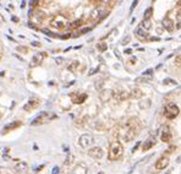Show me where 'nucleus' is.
Instances as JSON below:
<instances>
[{
    "instance_id": "f257e3e1",
    "label": "nucleus",
    "mask_w": 181,
    "mask_h": 174,
    "mask_svg": "<svg viewBox=\"0 0 181 174\" xmlns=\"http://www.w3.org/2000/svg\"><path fill=\"white\" fill-rule=\"evenodd\" d=\"M139 130H141L139 120L137 118H131V119H128L126 121L125 127L121 130V137L124 139V141L130 142L139 134Z\"/></svg>"
},
{
    "instance_id": "f03ea898",
    "label": "nucleus",
    "mask_w": 181,
    "mask_h": 174,
    "mask_svg": "<svg viewBox=\"0 0 181 174\" xmlns=\"http://www.w3.org/2000/svg\"><path fill=\"white\" fill-rule=\"evenodd\" d=\"M124 153V147L119 141L111 142V145L109 147V153H108V158L109 161H117L119 158L122 156Z\"/></svg>"
},
{
    "instance_id": "7ed1b4c3",
    "label": "nucleus",
    "mask_w": 181,
    "mask_h": 174,
    "mask_svg": "<svg viewBox=\"0 0 181 174\" xmlns=\"http://www.w3.org/2000/svg\"><path fill=\"white\" fill-rule=\"evenodd\" d=\"M66 25H68V18L64 15H55L50 20V26L56 29H63L64 27H66Z\"/></svg>"
},
{
    "instance_id": "20e7f679",
    "label": "nucleus",
    "mask_w": 181,
    "mask_h": 174,
    "mask_svg": "<svg viewBox=\"0 0 181 174\" xmlns=\"http://www.w3.org/2000/svg\"><path fill=\"white\" fill-rule=\"evenodd\" d=\"M179 114H180V108H179L176 104L169 103L167 107H165L164 115H165V118H167V119L173 120V119H175V118H176Z\"/></svg>"
},
{
    "instance_id": "39448f33",
    "label": "nucleus",
    "mask_w": 181,
    "mask_h": 174,
    "mask_svg": "<svg viewBox=\"0 0 181 174\" xmlns=\"http://www.w3.org/2000/svg\"><path fill=\"white\" fill-rule=\"evenodd\" d=\"M28 16H29V20H31V22H28V26L33 27V23L34 25H40L44 21L45 14L43 11H36V12H29Z\"/></svg>"
},
{
    "instance_id": "423d86ee",
    "label": "nucleus",
    "mask_w": 181,
    "mask_h": 174,
    "mask_svg": "<svg viewBox=\"0 0 181 174\" xmlns=\"http://www.w3.org/2000/svg\"><path fill=\"white\" fill-rule=\"evenodd\" d=\"M54 118H56V116L55 115H50L49 112H42V113H40L37 118H34L31 124H32V125H40V124H44V123L49 121L50 119H54Z\"/></svg>"
},
{
    "instance_id": "0eeeda50",
    "label": "nucleus",
    "mask_w": 181,
    "mask_h": 174,
    "mask_svg": "<svg viewBox=\"0 0 181 174\" xmlns=\"http://www.w3.org/2000/svg\"><path fill=\"white\" fill-rule=\"evenodd\" d=\"M79 144L82 148H89L93 144H94V137H93L91 134H83V135L80 136Z\"/></svg>"
},
{
    "instance_id": "6e6552de",
    "label": "nucleus",
    "mask_w": 181,
    "mask_h": 174,
    "mask_svg": "<svg viewBox=\"0 0 181 174\" xmlns=\"http://www.w3.org/2000/svg\"><path fill=\"white\" fill-rule=\"evenodd\" d=\"M173 139V134H171V129L169 125H164L160 131V140L163 142H170Z\"/></svg>"
},
{
    "instance_id": "1a4fd4ad",
    "label": "nucleus",
    "mask_w": 181,
    "mask_h": 174,
    "mask_svg": "<svg viewBox=\"0 0 181 174\" xmlns=\"http://www.w3.org/2000/svg\"><path fill=\"white\" fill-rule=\"evenodd\" d=\"M107 15H108V11L107 10H103V9H96V10H93L92 14H91V18L92 20H94V21H102L104 17H107Z\"/></svg>"
},
{
    "instance_id": "9d476101",
    "label": "nucleus",
    "mask_w": 181,
    "mask_h": 174,
    "mask_svg": "<svg viewBox=\"0 0 181 174\" xmlns=\"http://www.w3.org/2000/svg\"><path fill=\"white\" fill-rule=\"evenodd\" d=\"M88 155L94 158V160H100V158L103 157V155H104V152H103V148L99 147V146H96V147H91L88 150Z\"/></svg>"
},
{
    "instance_id": "9b49d317",
    "label": "nucleus",
    "mask_w": 181,
    "mask_h": 174,
    "mask_svg": "<svg viewBox=\"0 0 181 174\" xmlns=\"http://www.w3.org/2000/svg\"><path fill=\"white\" fill-rule=\"evenodd\" d=\"M71 101L76 104H82L83 102L87 99V93H79V92H75V93H71Z\"/></svg>"
},
{
    "instance_id": "f8f14e48",
    "label": "nucleus",
    "mask_w": 181,
    "mask_h": 174,
    "mask_svg": "<svg viewBox=\"0 0 181 174\" xmlns=\"http://www.w3.org/2000/svg\"><path fill=\"white\" fill-rule=\"evenodd\" d=\"M21 125H22V121H20V120L11 121L10 124H8V125L4 126V129H3V135L8 134L9 131H12V130H15V129H17V127H20Z\"/></svg>"
},
{
    "instance_id": "ddd939ff",
    "label": "nucleus",
    "mask_w": 181,
    "mask_h": 174,
    "mask_svg": "<svg viewBox=\"0 0 181 174\" xmlns=\"http://www.w3.org/2000/svg\"><path fill=\"white\" fill-rule=\"evenodd\" d=\"M169 158L167 156H163V157H160L159 160L156 162V168L158 171H162V169H165L168 166H169Z\"/></svg>"
},
{
    "instance_id": "4468645a",
    "label": "nucleus",
    "mask_w": 181,
    "mask_h": 174,
    "mask_svg": "<svg viewBox=\"0 0 181 174\" xmlns=\"http://www.w3.org/2000/svg\"><path fill=\"white\" fill-rule=\"evenodd\" d=\"M39 104H40V99H38V98H31V99L28 101V103L23 107V109L27 110V112H28V110H32V109L37 108Z\"/></svg>"
},
{
    "instance_id": "2eb2a0df",
    "label": "nucleus",
    "mask_w": 181,
    "mask_h": 174,
    "mask_svg": "<svg viewBox=\"0 0 181 174\" xmlns=\"http://www.w3.org/2000/svg\"><path fill=\"white\" fill-rule=\"evenodd\" d=\"M113 97L117 102H122V101H125L130 97V93H128L127 91H119V92H116V93H113Z\"/></svg>"
},
{
    "instance_id": "dca6fc26",
    "label": "nucleus",
    "mask_w": 181,
    "mask_h": 174,
    "mask_svg": "<svg viewBox=\"0 0 181 174\" xmlns=\"http://www.w3.org/2000/svg\"><path fill=\"white\" fill-rule=\"evenodd\" d=\"M162 25H163V27L168 31V32H173V31L175 29V25H174V22L169 17H164L163 21H162Z\"/></svg>"
},
{
    "instance_id": "f3484780",
    "label": "nucleus",
    "mask_w": 181,
    "mask_h": 174,
    "mask_svg": "<svg viewBox=\"0 0 181 174\" xmlns=\"http://www.w3.org/2000/svg\"><path fill=\"white\" fill-rule=\"evenodd\" d=\"M87 172H88V168L85 163H79L77 166H75L72 174H87Z\"/></svg>"
},
{
    "instance_id": "a211bd4d",
    "label": "nucleus",
    "mask_w": 181,
    "mask_h": 174,
    "mask_svg": "<svg viewBox=\"0 0 181 174\" xmlns=\"http://www.w3.org/2000/svg\"><path fill=\"white\" fill-rule=\"evenodd\" d=\"M113 97V91L111 90H103L99 93V98L102 102H108Z\"/></svg>"
},
{
    "instance_id": "6ab92c4d",
    "label": "nucleus",
    "mask_w": 181,
    "mask_h": 174,
    "mask_svg": "<svg viewBox=\"0 0 181 174\" xmlns=\"http://www.w3.org/2000/svg\"><path fill=\"white\" fill-rule=\"evenodd\" d=\"M44 58H45L44 53H36L33 55V58H32V64H31V66H36V65L40 64L44 60Z\"/></svg>"
},
{
    "instance_id": "aec40b11",
    "label": "nucleus",
    "mask_w": 181,
    "mask_h": 174,
    "mask_svg": "<svg viewBox=\"0 0 181 174\" xmlns=\"http://www.w3.org/2000/svg\"><path fill=\"white\" fill-rule=\"evenodd\" d=\"M135 34H136V37L139 40H147L149 38V33L148 32H144V31L142 28H139V27L135 29Z\"/></svg>"
},
{
    "instance_id": "412c9836",
    "label": "nucleus",
    "mask_w": 181,
    "mask_h": 174,
    "mask_svg": "<svg viewBox=\"0 0 181 174\" xmlns=\"http://www.w3.org/2000/svg\"><path fill=\"white\" fill-rule=\"evenodd\" d=\"M156 145V141H154V139H149L147 140L146 142H143V145H142V151H148V150H151V148Z\"/></svg>"
},
{
    "instance_id": "4be33fe9",
    "label": "nucleus",
    "mask_w": 181,
    "mask_h": 174,
    "mask_svg": "<svg viewBox=\"0 0 181 174\" xmlns=\"http://www.w3.org/2000/svg\"><path fill=\"white\" fill-rule=\"evenodd\" d=\"M152 26H153V25L151 22V20H143V21L141 22V27H139V28H142L144 32H148V31L152 28Z\"/></svg>"
},
{
    "instance_id": "5701e85b",
    "label": "nucleus",
    "mask_w": 181,
    "mask_h": 174,
    "mask_svg": "<svg viewBox=\"0 0 181 174\" xmlns=\"http://www.w3.org/2000/svg\"><path fill=\"white\" fill-rule=\"evenodd\" d=\"M79 68H80V61L74 60V61H71V64L68 66V70L70 73H76V71L79 70Z\"/></svg>"
},
{
    "instance_id": "b1692460",
    "label": "nucleus",
    "mask_w": 181,
    "mask_h": 174,
    "mask_svg": "<svg viewBox=\"0 0 181 174\" xmlns=\"http://www.w3.org/2000/svg\"><path fill=\"white\" fill-rule=\"evenodd\" d=\"M82 25H83V20H81V18H79V20H75L72 23H70L69 25V27L71 28V29H75V28H79V27H81Z\"/></svg>"
},
{
    "instance_id": "393cba45",
    "label": "nucleus",
    "mask_w": 181,
    "mask_h": 174,
    "mask_svg": "<svg viewBox=\"0 0 181 174\" xmlns=\"http://www.w3.org/2000/svg\"><path fill=\"white\" fill-rule=\"evenodd\" d=\"M130 96L132 97V98H141V97L143 96V93H142V91L139 90V88H133V90L131 91Z\"/></svg>"
},
{
    "instance_id": "a878e982",
    "label": "nucleus",
    "mask_w": 181,
    "mask_h": 174,
    "mask_svg": "<svg viewBox=\"0 0 181 174\" xmlns=\"http://www.w3.org/2000/svg\"><path fill=\"white\" fill-rule=\"evenodd\" d=\"M151 99H146V101H142V102H138V105H139V108L141 109H147V108H149L151 107Z\"/></svg>"
},
{
    "instance_id": "bb28decb",
    "label": "nucleus",
    "mask_w": 181,
    "mask_h": 174,
    "mask_svg": "<svg viewBox=\"0 0 181 174\" xmlns=\"http://www.w3.org/2000/svg\"><path fill=\"white\" fill-rule=\"evenodd\" d=\"M152 14H153V8L152 6H149L146 11H144V15H143V20H149L152 16Z\"/></svg>"
},
{
    "instance_id": "cd10ccee",
    "label": "nucleus",
    "mask_w": 181,
    "mask_h": 174,
    "mask_svg": "<svg viewBox=\"0 0 181 174\" xmlns=\"http://www.w3.org/2000/svg\"><path fill=\"white\" fill-rule=\"evenodd\" d=\"M97 48H98V50H100V52H105L108 49V43H105V42L97 43Z\"/></svg>"
},
{
    "instance_id": "c85d7f7f",
    "label": "nucleus",
    "mask_w": 181,
    "mask_h": 174,
    "mask_svg": "<svg viewBox=\"0 0 181 174\" xmlns=\"http://www.w3.org/2000/svg\"><path fill=\"white\" fill-rule=\"evenodd\" d=\"M16 50H17V52H20V53H23V54L28 53V48L27 47H22V45H18V47L16 48Z\"/></svg>"
},
{
    "instance_id": "c756f323",
    "label": "nucleus",
    "mask_w": 181,
    "mask_h": 174,
    "mask_svg": "<svg viewBox=\"0 0 181 174\" xmlns=\"http://www.w3.org/2000/svg\"><path fill=\"white\" fill-rule=\"evenodd\" d=\"M163 84L164 85H176L178 82L175 80H171V79H165L164 81H163Z\"/></svg>"
},
{
    "instance_id": "7c9ffc66",
    "label": "nucleus",
    "mask_w": 181,
    "mask_h": 174,
    "mask_svg": "<svg viewBox=\"0 0 181 174\" xmlns=\"http://www.w3.org/2000/svg\"><path fill=\"white\" fill-rule=\"evenodd\" d=\"M152 75H153V69H148V70H146L143 73V77H146V76H148V77H152Z\"/></svg>"
},
{
    "instance_id": "2f4dec72",
    "label": "nucleus",
    "mask_w": 181,
    "mask_h": 174,
    "mask_svg": "<svg viewBox=\"0 0 181 174\" xmlns=\"http://www.w3.org/2000/svg\"><path fill=\"white\" fill-rule=\"evenodd\" d=\"M130 40H131V37H130V36H125V37L122 38V40H121V44H122V45H126L128 42H130Z\"/></svg>"
},
{
    "instance_id": "473e14b6",
    "label": "nucleus",
    "mask_w": 181,
    "mask_h": 174,
    "mask_svg": "<svg viewBox=\"0 0 181 174\" xmlns=\"http://www.w3.org/2000/svg\"><path fill=\"white\" fill-rule=\"evenodd\" d=\"M92 31V27H86V28H83V29H81L80 31V33L77 34V36H82V34H85V33H87V32H91ZM76 37V36H75Z\"/></svg>"
},
{
    "instance_id": "72a5a7b5",
    "label": "nucleus",
    "mask_w": 181,
    "mask_h": 174,
    "mask_svg": "<svg viewBox=\"0 0 181 174\" xmlns=\"http://www.w3.org/2000/svg\"><path fill=\"white\" fill-rule=\"evenodd\" d=\"M43 33H44L45 36H50V37H59L58 34H54V33H51L50 31H48V29H43Z\"/></svg>"
},
{
    "instance_id": "f704fd0d",
    "label": "nucleus",
    "mask_w": 181,
    "mask_h": 174,
    "mask_svg": "<svg viewBox=\"0 0 181 174\" xmlns=\"http://www.w3.org/2000/svg\"><path fill=\"white\" fill-rule=\"evenodd\" d=\"M136 82H148V79L141 76V77H137V79H136Z\"/></svg>"
},
{
    "instance_id": "c9c22d12",
    "label": "nucleus",
    "mask_w": 181,
    "mask_h": 174,
    "mask_svg": "<svg viewBox=\"0 0 181 174\" xmlns=\"http://www.w3.org/2000/svg\"><path fill=\"white\" fill-rule=\"evenodd\" d=\"M175 63H176L178 68H180V66H181V57H180V54L176 57V59H175Z\"/></svg>"
},
{
    "instance_id": "e433bc0d",
    "label": "nucleus",
    "mask_w": 181,
    "mask_h": 174,
    "mask_svg": "<svg viewBox=\"0 0 181 174\" xmlns=\"http://www.w3.org/2000/svg\"><path fill=\"white\" fill-rule=\"evenodd\" d=\"M37 4H39V0H34V1H29V6H31V8H34Z\"/></svg>"
},
{
    "instance_id": "4c0bfd02",
    "label": "nucleus",
    "mask_w": 181,
    "mask_h": 174,
    "mask_svg": "<svg viewBox=\"0 0 181 174\" xmlns=\"http://www.w3.org/2000/svg\"><path fill=\"white\" fill-rule=\"evenodd\" d=\"M137 4H138V1H137V0H135V1L132 3V5H131V9H130V12H132V11H133V9L136 8V5H137Z\"/></svg>"
},
{
    "instance_id": "58836bf2",
    "label": "nucleus",
    "mask_w": 181,
    "mask_h": 174,
    "mask_svg": "<svg viewBox=\"0 0 181 174\" xmlns=\"http://www.w3.org/2000/svg\"><path fill=\"white\" fill-rule=\"evenodd\" d=\"M60 169H59V167H54L53 168V171H51V174H59Z\"/></svg>"
},
{
    "instance_id": "ea45409f",
    "label": "nucleus",
    "mask_w": 181,
    "mask_h": 174,
    "mask_svg": "<svg viewBox=\"0 0 181 174\" xmlns=\"http://www.w3.org/2000/svg\"><path fill=\"white\" fill-rule=\"evenodd\" d=\"M55 61H56V64L58 65H60V64H63L64 58H55Z\"/></svg>"
},
{
    "instance_id": "a19ab883",
    "label": "nucleus",
    "mask_w": 181,
    "mask_h": 174,
    "mask_svg": "<svg viewBox=\"0 0 181 174\" xmlns=\"http://www.w3.org/2000/svg\"><path fill=\"white\" fill-rule=\"evenodd\" d=\"M139 145H141V142H137V144L135 145V147H133V148H132V153H133V152H136V151H137V148L139 147Z\"/></svg>"
},
{
    "instance_id": "79ce46f5",
    "label": "nucleus",
    "mask_w": 181,
    "mask_h": 174,
    "mask_svg": "<svg viewBox=\"0 0 181 174\" xmlns=\"http://www.w3.org/2000/svg\"><path fill=\"white\" fill-rule=\"evenodd\" d=\"M97 71H99V68H96L94 70H92V71H91V73H89L88 75H94V74L97 73Z\"/></svg>"
},
{
    "instance_id": "37998d69",
    "label": "nucleus",
    "mask_w": 181,
    "mask_h": 174,
    "mask_svg": "<svg viewBox=\"0 0 181 174\" xmlns=\"http://www.w3.org/2000/svg\"><path fill=\"white\" fill-rule=\"evenodd\" d=\"M32 45L33 47H40V43L39 42H32Z\"/></svg>"
},
{
    "instance_id": "c03bdc74",
    "label": "nucleus",
    "mask_w": 181,
    "mask_h": 174,
    "mask_svg": "<svg viewBox=\"0 0 181 174\" xmlns=\"http://www.w3.org/2000/svg\"><path fill=\"white\" fill-rule=\"evenodd\" d=\"M149 40H157V42H158V40H160V38L159 37H151V38H148Z\"/></svg>"
},
{
    "instance_id": "a18cd8bd",
    "label": "nucleus",
    "mask_w": 181,
    "mask_h": 174,
    "mask_svg": "<svg viewBox=\"0 0 181 174\" xmlns=\"http://www.w3.org/2000/svg\"><path fill=\"white\" fill-rule=\"evenodd\" d=\"M124 53L127 54V55H130V54L132 53V50H131V49H125V52H124Z\"/></svg>"
},
{
    "instance_id": "49530a36",
    "label": "nucleus",
    "mask_w": 181,
    "mask_h": 174,
    "mask_svg": "<svg viewBox=\"0 0 181 174\" xmlns=\"http://www.w3.org/2000/svg\"><path fill=\"white\" fill-rule=\"evenodd\" d=\"M5 22V18H4V16L1 14H0V23H4Z\"/></svg>"
},
{
    "instance_id": "de8ad7c7",
    "label": "nucleus",
    "mask_w": 181,
    "mask_h": 174,
    "mask_svg": "<svg viewBox=\"0 0 181 174\" xmlns=\"http://www.w3.org/2000/svg\"><path fill=\"white\" fill-rule=\"evenodd\" d=\"M135 61H136V58H132V59H131L130 61H128V63H130V64H132V65H133V64H135Z\"/></svg>"
},
{
    "instance_id": "09e8293b",
    "label": "nucleus",
    "mask_w": 181,
    "mask_h": 174,
    "mask_svg": "<svg viewBox=\"0 0 181 174\" xmlns=\"http://www.w3.org/2000/svg\"><path fill=\"white\" fill-rule=\"evenodd\" d=\"M12 21H15V22H18V18H17V17H12Z\"/></svg>"
},
{
    "instance_id": "8fccbe9b",
    "label": "nucleus",
    "mask_w": 181,
    "mask_h": 174,
    "mask_svg": "<svg viewBox=\"0 0 181 174\" xmlns=\"http://www.w3.org/2000/svg\"><path fill=\"white\" fill-rule=\"evenodd\" d=\"M25 5H26V1H22L21 3V8H25Z\"/></svg>"
},
{
    "instance_id": "3c124183",
    "label": "nucleus",
    "mask_w": 181,
    "mask_h": 174,
    "mask_svg": "<svg viewBox=\"0 0 181 174\" xmlns=\"http://www.w3.org/2000/svg\"><path fill=\"white\" fill-rule=\"evenodd\" d=\"M0 119H1V114H0Z\"/></svg>"
},
{
    "instance_id": "603ef678",
    "label": "nucleus",
    "mask_w": 181,
    "mask_h": 174,
    "mask_svg": "<svg viewBox=\"0 0 181 174\" xmlns=\"http://www.w3.org/2000/svg\"><path fill=\"white\" fill-rule=\"evenodd\" d=\"M168 174H169V173H168Z\"/></svg>"
}]
</instances>
